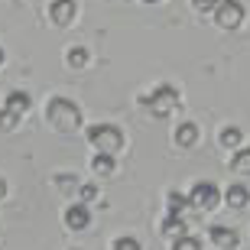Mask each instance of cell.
Returning <instances> with one entry per match:
<instances>
[{"label": "cell", "mask_w": 250, "mask_h": 250, "mask_svg": "<svg viewBox=\"0 0 250 250\" xmlns=\"http://www.w3.org/2000/svg\"><path fill=\"white\" fill-rule=\"evenodd\" d=\"M3 195H7V182H3V179H0V198H3Z\"/></svg>", "instance_id": "7402d4cb"}, {"label": "cell", "mask_w": 250, "mask_h": 250, "mask_svg": "<svg viewBox=\"0 0 250 250\" xmlns=\"http://www.w3.org/2000/svg\"><path fill=\"white\" fill-rule=\"evenodd\" d=\"M26 111H29V94L10 91L7 94V104H3V111H0V130H13V127H17V121Z\"/></svg>", "instance_id": "277c9868"}, {"label": "cell", "mask_w": 250, "mask_h": 250, "mask_svg": "<svg viewBox=\"0 0 250 250\" xmlns=\"http://www.w3.org/2000/svg\"><path fill=\"white\" fill-rule=\"evenodd\" d=\"M218 3H221V0H192V7L198 10V13H214Z\"/></svg>", "instance_id": "ffe728a7"}, {"label": "cell", "mask_w": 250, "mask_h": 250, "mask_svg": "<svg viewBox=\"0 0 250 250\" xmlns=\"http://www.w3.org/2000/svg\"><path fill=\"white\" fill-rule=\"evenodd\" d=\"M241 140H244V130L241 127H224L221 130V146H241Z\"/></svg>", "instance_id": "9a60e30c"}, {"label": "cell", "mask_w": 250, "mask_h": 250, "mask_svg": "<svg viewBox=\"0 0 250 250\" xmlns=\"http://www.w3.org/2000/svg\"><path fill=\"white\" fill-rule=\"evenodd\" d=\"M143 3H159V0H143Z\"/></svg>", "instance_id": "cb8c5ba5"}, {"label": "cell", "mask_w": 250, "mask_h": 250, "mask_svg": "<svg viewBox=\"0 0 250 250\" xmlns=\"http://www.w3.org/2000/svg\"><path fill=\"white\" fill-rule=\"evenodd\" d=\"M166 202H169V211H172V214H182V208L188 205V198H182L179 192H169V198H166Z\"/></svg>", "instance_id": "e0dca14e"}, {"label": "cell", "mask_w": 250, "mask_h": 250, "mask_svg": "<svg viewBox=\"0 0 250 250\" xmlns=\"http://www.w3.org/2000/svg\"><path fill=\"white\" fill-rule=\"evenodd\" d=\"M198 143V127L195 124H179L176 127V146H195Z\"/></svg>", "instance_id": "30bf717a"}, {"label": "cell", "mask_w": 250, "mask_h": 250, "mask_svg": "<svg viewBox=\"0 0 250 250\" xmlns=\"http://www.w3.org/2000/svg\"><path fill=\"white\" fill-rule=\"evenodd\" d=\"M68 65H72V68H84V65H88V52H84L82 46L68 49Z\"/></svg>", "instance_id": "2e32d148"}, {"label": "cell", "mask_w": 250, "mask_h": 250, "mask_svg": "<svg viewBox=\"0 0 250 250\" xmlns=\"http://www.w3.org/2000/svg\"><path fill=\"white\" fill-rule=\"evenodd\" d=\"M114 250H140V241H137V237H130V234H124V237L114 241Z\"/></svg>", "instance_id": "ac0fdd59"}, {"label": "cell", "mask_w": 250, "mask_h": 250, "mask_svg": "<svg viewBox=\"0 0 250 250\" xmlns=\"http://www.w3.org/2000/svg\"><path fill=\"white\" fill-rule=\"evenodd\" d=\"M179 104V88L176 84H159L156 91H149L140 98V107H146L153 117H169Z\"/></svg>", "instance_id": "7a4b0ae2"}, {"label": "cell", "mask_w": 250, "mask_h": 250, "mask_svg": "<svg viewBox=\"0 0 250 250\" xmlns=\"http://www.w3.org/2000/svg\"><path fill=\"white\" fill-rule=\"evenodd\" d=\"M91 224V211L84 208V205H72L68 211H65V228L68 231H84Z\"/></svg>", "instance_id": "ba28073f"}, {"label": "cell", "mask_w": 250, "mask_h": 250, "mask_svg": "<svg viewBox=\"0 0 250 250\" xmlns=\"http://www.w3.org/2000/svg\"><path fill=\"white\" fill-rule=\"evenodd\" d=\"M88 140L98 146V153H117L124 146V133L117 127H111V124H94V127H88Z\"/></svg>", "instance_id": "3957f363"}, {"label": "cell", "mask_w": 250, "mask_h": 250, "mask_svg": "<svg viewBox=\"0 0 250 250\" xmlns=\"http://www.w3.org/2000/svg\"><path fill=\"white\" fill-rule=\"evenodd\" d=\"M78 13V3L75 0H52L49 3V20L56 23V26H68Z\"/></svg>", "instance_id": "52a82bcc"}, {"label": "cell", "mask_w": 250, "mask_h": 250, "mask_svg": "<svg viewBox=\"0 0 250 250\" xmlns=\"http://www.w3.org/2000/svg\"><path fill=\"white\" fill-rule=\"evenodd\" d=\"M211 244H218V247H237V231L234 228H221V224H214L211 228Z\"/></svg>", "instance_id": "9c48e42d"}, {"label": "cell", "mask_w": 250, "mask_h": 250, "mask_svg": "<svg viewBox=\"0 0 250 250\" xmlns=\"http://www.w3.org/2000/svg\"><path fill=\"white\" fill-rule=\"evenodd\" d=\"M114 166H117V163H114V153H98V156L91 159V169L98 176H111Z\"/></svg>", "instance_id": "7c38bea8"}, {"label": "cell", "mask_w": 250, "mask_h": 250, "mask_svg": "<svg viewBox=\"0 0 250 250\" xmlns=\"http://www.w3.org/2000/svg\"><path fill=\"white\" fill-rule=\"evenodd\" d=\"M172 250H202V244L195 241V237H188V234H182V237H176V247Z\"/></svg>", "instance_id": "d6986e66"}, {"label": "cell", "mask_w": 250, "mask_h": 250, "mask_svg": "<svg viewBox=\"0 0 250 250\" xmlns=\"http://www.w3.org/2000/svg\"><path fill=\"white\" fill-rule=\"evenodd\" d=\"M0 65H3V49H0Z\"/></svg>", "instance_id": "603a6c76"}, {"label": "cell", "mask_w": 250, "mask_h": 250, "mask_svg": "<svg viewBox=\"0 0 250 250\" xmlns=\"http://www.w3.org/2000/svg\"><path fill=\"white\" fill-rule=\"evenodd\" d=\"M228 166H231L234 172H244V176H250V149H237Z\"/></svg>", "instance_id": "4fadbf2b"}, {"label": "cell", "mask_w": 250, "mask_h": 250, "mask_svg": "<svg viewBox=\"0 0 250 250\" xmlns=\"http://www.w3.org/2000/svg\"><path fill=\"white\" fill-rule=\"evenodd\" d=\"M247 202H250V192L244 186H231V188H228V205H231L234 211L247 208Z\"/></svg>", "instance_id": "8fae6325"}, {"label": "cell", "mask_w": 250, "mask_h": 250, "mask_svg": "<svg viewBox=\"0 0 250 250\" xmlns=\"http://www.w3.org/2000/svg\"><path fill=\"white\" fill-rule=\"evenodd\" d=\"M163 234H172V237H182V234H186V221H182V214H172V211H169L166 224H163Z\"/></svg>", "instance_id": "5bb4252c"}, {"label": "cell", "mask_w": 250, "mask_h": 250, "mask_svg": "<svg viewBox=\"0 0 250 250\" xmlns=\"http://www.w3.org/2000/svg\"><path fill=\"white\" fill-rule=\"evenodd\" d=\"M46 117L49 124L62 133H75V130L82 127V107L72 101V98H52L46 107Z\"/></svg>", "instance_id": "6da1fadb"}, {"label": "cell", "mask_w": 250, "mask_h": 250, "mask_svg": "<svg viewBox=\"0 0 250 250\" xmlns=\"http://www.w3.org/2000/svg\"><path fill=\"white\" fill-rule=\"evenodd\" d=\"M218 202H221V195H218V186L214 182H195L192 186V195H188V205L192 208H198V211H214L218 208Z\"/></svg>", "instance_id": "5b68a950"}, {"label": "cell", "mask_w": 250, "mask_h": 250, "mask_svg": "<svg viewBox=\"0 0 250 250\" xmlns=\"http://www.w3.org/2000/svg\"><path fill=\"white\" fill-rule=\"evenodd\" d=\"M78 192H82V198H84V202L98 198V186H78Z\"/></svg>", "instance_id": "44dd1931"}, {"label": "cell", "mask_w": 250, "mask_h": 250, "mask_svg": "<svg viewBox=\"0 0 250 250\" xmlns=\"http://www.w3.org/2000/svg\"><path fill=\"white\" fill-rule=\"evenodd\" d=\"M214 20H218V26L221 29H234L244 23V3L241 0H221L218 10H214Z\"/></svg>", "instance_id": "8992f818"}]
</instances>
